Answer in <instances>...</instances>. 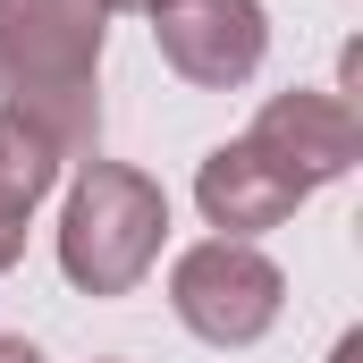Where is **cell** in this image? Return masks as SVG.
<instances>
[{"instance_id":"1","label":"cell","mask_w":363,"mask_h":363,"mask_svg":"<svg viewBox=\"0 0 363 363\" xmlns=\"http://www.w3.org/2000/svg\"><path fill=\"white\" fill-rule=\"evenodd\" d=\"M101 0H0V110L60 161H93L101 144Z\"/></svg>"},{"instance_id":"2","label":"cell","mask_w":363,"mask_h":363,"mask_svg":"<svg viewBox=\"0 0 363 363\" xmlns=\"http://www.w3.org/2000/svg\"><path fill=\"white\" fill-rule=\"evenodd\" d=\"M169 237V194L127 169V161H77V186L60 203V271L85 296H127L144 287V271L161 262Z\"/></svg>"},{"instance_id":"3","label":"cell","mask_w":363,"mask_h":363,"mask_svg":"<svg viewBox=\"0 0 363 363\" xmlns=\"http://www.w3.org/2000/svg\"><path fill=\"white\" fill-rule=\"evenodd\" d=\"M279 304H287V279L245 237H203L169 262V313L203 347H254L279 321Z\"/></svg>"},{"instance_id":"4","label":"cell","mask_w":363,"mask_h":363,"mask_svg":"<svg viewBox=\"0 0 363 363\" xmlns=\"http://www.w3.org/2000/svg\"><path fill=\"white\" fill-rule=\"evenodd\" d=\"M152 43H161V60L186 85L228 93V85H245L262 68L271 17H262V0H161L152 9Z\"/></svg>"},{"instance_id":"5","label":"cell","mask_w":363,"mask_h":363,"mask_svg":"<svg viewBox=\"0 0 363 363\" xmlns=\"http://www.w3.org/2000/svg\"><path fill=\"white\" fill-rule=\"evenodd\" d=\"M262 161H279L287 178L304 186H330V178H347L363 161V118H355V101L347 93H313V85H296V93H271L262 101V118H254V135H245Z\"/></svg>"},{"instance_id":"6","label":"cell","mask_w":363,"mask_h":363,"mask_svg":"<svg viewBox=\"0 0 363 363\" xmlns=\"http://www.w3.org/2000/svg\"><path fill=\"white\" fill-rule=\"evenodd\" d=\"M194 203H203V220L220 228V237H262L279 220H296V203H304V186L287 178L279 161H262L245 135L237 144H220V152H203V169H194Z\"/></svg>"},{"instance_id":"7","label":"cell","mask_w":363,"mask_h":363,"mask_svg":"<svg viewBox=\"0 0 363 363\" xmlns=\"http://www.w3.org/2000/svg\"><path fill=\"white\" fill-rule=\"evenodd\" d=\"M60 152L26 127V118H9L0 110V271H17V254H26V220H34V203L60 186Z\"/></svg>"},{"instance_id":"8","label":"cell","mask_w":363,"mask_h":363,"mask_svg":"<svg viewBox=\"0 0 363 363\" xmlns=\"http://www.w3.org/2000/svg\"><path fill=\"white\" fill-rule=\"evenodd\" d=\"M0 363H43V347H26V338H0Z\"/></svg>"},{"instance_id":"9","label":"cell","mask_w":363,"mask_h":363,"mask_svg":"<svg viewBox=\"0 0 363 363\" xmlns=\"http://www.w3.org/2000/svg\"><path fill=\"white\" fill-rule=\"evenodd\" d=\"M330 363H363V330H347V338L330 347Z\"/></svg>"},{"instance_id":"10","label":"cell","mask_w":363,"mask_h":363,"mask_svg":"<svg viewBox=\"0 0 363 363\" xmlns=\"http://www.w3.org/2000/svg\"><path fill=\"white\" fill-rule=\"evenodd\" d=\"M101 9H144V17H152V9H161V0H101Z\"/></svg>"}]
</instances>
